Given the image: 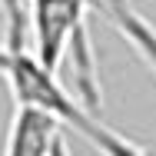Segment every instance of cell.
<instances>
[{
	"label": "cell",
	"instance_id": "277c9868",
	"mask_svg": "<svg viewBox=\"0 0 156 156\" xmlns=\"http://www.w3.org/2000/svg\"><path fill=\"white\" fill-rule=\"evenodd\" d=\"M100 3H103L106 13L116 20V27L129 37V43L143 53V60L156 70V30L146 23V20L136 17V10L129 7V0H100Z\"/></svg>",
	"mask_w": 156,
	"mask_h": 156
},
{
	"label": "cell",
	"instance_id": "6da1fadb",
	"mask_svg": "<svg viewBox=\"0 0 156 156\" xmlns=\"http://www.w3.org/2000/svg\"><path fill=\"white\" fill-rule=\"evenodd\" d=\"M0 76L10 87L13 103H30V106H40V110L53 113L60 123L73 126L96 153H103V156H150L133 140H126L123 133L110 129L103 120H93L90 106L83 100H73L57 83V73L47 70L33 53H27L23 33H7L0 40Z\"/></svg>",
	"mask_w": 156,
	"mask_h": 156
},
{
	"label": "cell",
	"instance_id": "3957f363",
	"mask_svg": "<svg viewBox=\"0 0 156 156\" xmlns=\"http://www.w3.org/2000/svg\"><path fill=\"white\" fill-rule=\"evenodd\" d=\"M57 136H60V120L53 113L30 103H13L3 156H50Z\"/></svg>",
	"mask_w": 156,
	"mask_h": 156
},
{
	"label": "cell",
	"instance_id": "5b68a950",
	"mask_svg": "<svg viewBox=\"0 0 156 156\" xmlns=\"http://www.w3.org/2000/svg\"><path fill=\"white\" fill-rule=\"evenodd\" d=\"M50 156H73L70 153V146H66V140H63V136H57V143H53V153Z\"/></svg>",
	"mask_w": 156,
	"mask_h": 156
},
{
	"label": "cell",
	"instance_id": "7a4b0ae2",
	"mask_svg": "<svg viewBox=\"0 0 156 156\" xmlns=\"http://www.w3.org/2000/svg\"><path fill=\"white\" fill-rule=\"evenodd\" d=\"M87 3L90 0H30V30H33V57L47 70H60L66 50L76 57V80L83 103L100 106V80L96 57L87 37Z\"/></svg>",
	"mask_w": 156,
	"mask_h": 156
}]
</instances>
